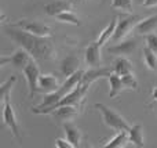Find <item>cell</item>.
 Listing matches in <instances>:
<instances>
[{
    "label": "cell",
    "mask_w": 157,
    "mask_h": 148,
    "mask_svg": "<svg viewBox=\"0 0 157 148\" xmlns=\"http://www.w3.org/2000/svg\"><path fill=\"white\" fill-rule=\"evenodd\" d=\"M4 35L10 38L14 43L19 47L29 51L35 60L37 61H50L54 60L57 55V50L54 46V40L51 36H39L35 33L26 32L18 26H14L13 24L3 28Z\"/></svg>",
    "instance_id": "6da1fadb"
},
{
    "label": "cell",
    "mask_w": 157,
    "mask_h": 148,
    "mask_svg": "<svg viewBox=\"0 0 157 148\" xmlns=\"http://www.w3.org/2000/svg\"><path fill=\"white\" fill-rule=\"evenodd\" d=\"M95 108L101 112L102 119H103V123H105L108 127L116 130V132H121V130H127L128 132V130H130L131 126H130V123H128V121L124 118V116L120 115L119 112H116L113 108L108 107V105L102 104V102L95 104Z\"/></svg>",
    "instance_id": "7a4b0ae2"
},
{
    "label": "cell",
    "mask_w": 157,
    "mask_h": 148,
    "mask_svg": "<svg viewBox=\"0 0 157 148\" xmlns=\"http://www.w3.org/2000/svg\"><path fill=\"white\" fill-rule=\"evenodd\" d=\"M2 100H3V125L11 130L13 136L17 140L21 141V130H19V125L18 121H17L15 111H14V107L11 104L10 94H6L4 97H2Z\"/></svg>",
    "instance_id": "3957f363"
},
{
    "label": "cell",
    "mask_w": 157,
    "mask_h": 148,
    "mask_svg": "<svg viewBox=\"0 0 157 148\" xmlns=\"http://www.w3.org/2000/svg\"><path fill=\"white\" fill-rule=\"evenodd\" d=\"M141 19L142 18L138 15H128V17H124V18L117 19L116 30H114L113 36H112V42L117 43V42L123 40V39L128 35V32L135 29V25L138 24Z\"/></svg>",
    "instance_id": "277c9868"
},
{
    "label": "cell",
    "mask_w": 157,
    "mask_h": 148,
    "mask_svg": "<svg viewBox=\"0 0 157 148\" xmlns=\"http://www.w3.org/2000/svg\"><path fill=\"white\" fill-rule=\"evenodd\" d=\"M37 60L32 58V60L28 62V65L22 69V74H24L25 79L28 83V89H29V97H33V94L36 91H39V78H40V69L39 65L36 62Z\"/></svg>",
    "instance_id": "5b68a950"
},
{
    "label": "cell",
    "mask_w": 157,
    "mask_h": 148,
    "mask_svg": "<svg viewBox=\"0 0 157 148\" xmlns=\"http://www.w3.org/2000/svg\"><path fill=\"white\" fill-rule=\"evenodd\" d=\"M32 58L33 57L29 54V51H26L25 49L21 47V49H18L11 55L2 54V57H0V66H4L7 64H10V65H13L17 69H24Z\"/></svg>",
    "instance_id": "8992f818"
},
{
    "label": "cell",
    "mask_w": 157,
    "mask_h": 148,
    "mask_svg": "<svg viewBox=\"0 0 157 148\" xmlns=\"http://www.w3.org/2000/svg\"><path fill=\"white\" fill-rule=\"evenodd\" d=\"M14 26H18L21 29L26 30V32L35 33V35L39 36H51L52 29L44 22H40L37 19H19V21L14 22Z\"/></svg>",
    "instance_id": "52a82bcc"
},
{
    "label": "cell",
    "mask_w": 157,
    "mask_h": 148,
    "mask_svg": "<svg viewBox=\"0 0 157 148\" xmlns=\"http://www.w3.org/2000/svg\"><path fill=\"white\" fill-rule=\"evenodd\" d=\"M138 47V43L134 38L127 39V40H120L117 43H114L113 46L108 47V53L114 55H119V57H124V55H130Z\"/></svg>",
    "instance_id": "ba28073f"
},
{
    "label": "cell",
    "mask_w": 157,
    "mask_h": 148,
    "mask_svg": "<svg viewBox=\"0 0 157 148\" xmlns=\"http://www.w3.org/2000/svg\"><path fill=\"white\" fill-rule=\"evenodd\" d=\"M78 105H61V107L55 108L50 115H52V118L57 119L59 122H71L73 121L78 114Z\"/></svg>",
    "instance_id": "9c48e42d"
},
{
    "label": "cell",
    "mask_w": 157,
    "mask_h": 148,
    "mask_svg": "<svg viewBox=\"0 0 157 148\" xmlns=\"http://www.w3.org/2000/svg\"><path fill=\"white\" fill-rule=\"evenodd\" d=\"M63 127V133H65V137L73 144L75 148H78L81 147V143H83V132L76 126L73 125L72 122H65L62 125Z\"/></svg>",
    "instance_id": "30bf717a"
},
{
    "label": "cell",
    "mask_w": 157,
    "mask_h": 148,
    "mask_svg": "<svg viewBox=\"0 0 157 148\" xmlns=\"http://www.w3.org/2000/svg\"><path fill=\"white\" fill-rule=\"evenodd\" d=\"M135 30L138 35H150V33H155L157 30V13L153 14L150 17H146V18H142L138 24L135 25Z\"/></svg>",
    "instance_id": "8fae6325"
},
{
    "label": "cell",
    "mask_w": 157,
    "mask_h": 148,
    "mask_svg": "<svg viewBox=\"0 0 157 148\" xmlns=\"http://www.w3.org/2000/svg\"><path fill=\"white\" fill-rule=\"evenodd\" d=\"M59 80L52 74H40L39 78V91L43 93H51V91L59 89Z\"/></svg>",
    "instance_id": "7c38bea8"
},
{
    "label": "cell",
    "mask_w": 157,
    "mask_h": 148,
    "mask_svg": "<svg viewBox=\"0 0 157 148\" xmlns=\"http://www.w3.org/2000/svg\"><path fill=\"white\" fill-rule=\"evenodd\" d=\"M84 60L88 66H99L101 65V46L97 40L92 42L84 51Z\"/></svg>",
    "instance_id": "4fadbf2b"
},
{
    "label": "cell",
    "mask_w": 157,
    "mask_h": 148,
    "mask_svg": "<svg viewBox=\"0 0 157 148\" xmlns=\"http://www.w3.org/2000/svg\"><path fill=\"white\" fill-rule=\"evenodd\" d=\"M72 3L73 2H69V0H51L44 6V13L48 17H55L62 11L71 10Z\"/></svg>",
    "instance_id": "5bb4252c"
},
{
    "label": "cell",
    "mask_w": 157,
    "mask_h": 148,
    "mask_svg": "<svg viewBox=\"0 0 157 148\" xmlns=\"http://www.w3.org/2000/svg\"><path fill=\"white\" fill-rule=\"evenodd\" d=\"M78 65H80V60H78L76 55H68V57H65L61 61L59 71L63 76L68 78V76H71L72 74H75L77 69H80Z\"/></svg>",
    "instance_id": "9a60e30c"
},
{
    "label": "cell",
    "mask_w": 157,
    "mask_h": 148,
    "mask_svg": "<svg viewBox=\"0 0 157 148\" xmlns=\"http://www.w3.org/2000/svg\"><path fill=\"white\" fill-rule=\"evenodd\" d=\"M112 72L113 71H110V69H108V68L92 66V69H88L87 72L84 71V76H83V79H81V82L91 85V83H94L95 80L99 79V78H108Z\"/></svg>",
    "instance_id": "2e32d148"
},
{
    "label": "cell",
    "mask_w": 157,
    "mask_h": 148,
    "mask_svg": "<svg viewBox=\"0 0 157 148\" xmlns=\"http://www.w3.org/2000/svg\"><path fill=\"white\" fill-rule=\"evenodd\" d=\"M109 79V86H110V91H109V97L110 98H114L119 93H121L123 89H125L124 83H123V79L119 74L116 72H112L110 75L108 76Z\"/></svg>",
    "instance_id": "e0dca14e"
},
{
    "label": "cell",
    "mask_w": 157,
    "mask_h": 148,
    "mask_svg": "<svg viewBox=\"0 0 157 148\" xmlns=\"http://www.w3.org/2000/svg\"><path fill=\"white\" fill-rule=\"evenodd\" d=\"M128 137H130V143H132L136 147H144L145 140H144V127L141 125H134L128 130Z\"/></svg>",
    "instance_id": "ac0fdd59"
},
{
    "label": "cell",
    "mask_w": 157,
    "mask_h": 148,
    "mask_svg": "<svg viewBox=\"0 0 157 148\" xmlns=\"http://www.w3.org/2000/svg\"><path fill=\"white\" fill-rule=\"evenodd\" d=\"M127 143H130L128 132L127 130H121V132L117 133L113 138H110L106 144H103V147L105 148H121V147H124Z\"/></svg>",
    "instance_id": "d6986e66"
},
{
    "label": "cell",
    "mask_w": 157,
    "mask_h": 148,
    "mask_svg": "<svg viewBox=\"0 0 157 148\" xmlns=\"http://www.w3.org/2000/svg\"><path fill=\"white\" fill-rule=\"evenodd\" d=\"M113 72L119 74L120 76L121 75H125V74H130V72H134L132 69V62L130 60L124 57H119L114 60L113 62Z\"/></svg>",
    "instance_id": "ffe728a7"
},
{
    "label": "cell",
    "mask_w": 157,
    "mask_h": 148,
    "mask_svg": "<svg viewBox=\"0 0 157 148\" xmlns=\"http://www.w3.org/2000/svg\"><path fill=\"white\" fill-rule=\"evenodd\" d=\"M117 17H114L113 19L110 21V24L108 25V26L105 28V29L102 30V32L99 33V36H98V39H97V43L99 44L101 47L103 46V44L106 43V42H109V40H112V36H113V33H114V30H116V25H117Z\"/></svg>",
    "instance_id": "44dd1931"
},
{
    "label": "cell",
    "mask_w": 157,
    "mask_h": 148,
    "mask_svg": "<svg viewBox=\"0 0 157 148\" xmlns=\"http://www.w3.org/2000/svg\"><path fill=\"white\" fill-rule=\"evenodd\" d=\"M54 18L57 19V21H59V22H65V24L77 25V26H80V25H81V19H80V17H77L72 10L62 11V13H59L58 15H55Z\"/></svg>",
    "instance_id": "7402d4cb"
},
{
    "label": "cell",
    "mask_w": 157,
    "mask_h": 148,
    "mask_svg": "<svg viewBox=\"0 0 157 148\" xmlns=\"http://www.w3.org/2000/svg\"><path fill=\"white\" fill-rule=\"evenodd\" d=\"M144 61L149 69H157V53L149 47H144Z\"/></svg>",
    "instance_id": "603a6c76"
},
{
    "label": "cell",
    "mask_w": 157,
    "mask_h": 148,
    "mask_svg": "<svg viewBox=\"0 0 157 148\" xmlns=\"http://www.w3.org/2000/svg\"><path fill=\"white\" fill-rule=\"evenodd\" d=\"M123 83L127 89H132V90H138V80L135 78V74L134 72H130V74L121 75Z\"/></svg>",
    "instance_id": "cb8c5ba5"
},
{
    "label": "cell",
    "mask_w": 157,
    "mask_h": 148,
    "mask_svg": "<svg viewBox=\"0 0 157 148\" xmlns=\"http://www.w3.org/2000/svg\"><path fill=\"white\" fill-rule=\"evenodd\" d=\"M15 83H17V76H11L6 82H3L2 86H0V97H4L6 94H10L11 89L14 87Z\"/></svg>",
    "instance_id": "d4e9b609"
},
{
    "label": "cell",
    "mask_w": 157,
    "mask_h": 148,
    "mask_svg": "<svg viewBox=\"0 0 157 148\" xmlns=\"http://www.w3.org/2000/svg\"><path fill=\"white\" fill-rule=\"evenodd\" d=\"M132 0H112V7L121 11H131L132 10Z\"/></svg>",
    "instance_id": "484cf974"
},
{
    "label": "cell",
    "mask_w": 157,
    "mask_h": 148,
    "mask_svg": "<svg viewBox=\"0 0 157 148\" xmlns=\"http://www.w3.org/2000/svg\"><path fill=\"white\" fill-rule=\"evenodd\" d=\"M146 46L149 49H152L153 51L157 53V33H150V35H146Z\"/></svg>",
    "instance_id": "4316f807"
},
{
    "label": "cell",
    "mask_w": 157,
    "mask_h": 148,
    "mask_svg": "<svg viewBox=\"0 0 157 148\" xmlns=\"http://www.w3.org/2000/svg\"><path fill=\"white\" fill-rule=\"evenodd\" d=\"M55 147H58V148H75L73 144H72L66 137L65 138H57V140H55Z\"/></svg>",
    "instance_id": "83f0119b"
},
{
    "label": "cell",
    "mask_w": 157,
    "mask_h": 148,
    "mask_svg": "<svg viewBox=\"0 0 157 148\" xmlns=\"http://www.w3.org/2000/svg\"><path fill=\"white\" fill-rule=\"evenodd\" d=\"M144 6H145V7H156V6H157V0H145Z\"/></svg>",
    "instance_id": "f1b7e54d"
},
{
    "label": "cell",
    "mask_w": 157,
    "mask_h": 148,
    "mask_svg": "<svg viewBox=\"0 0 157 148\" xmlns=\"http://www.w3.org/2000/svg\"><path fill=\"white\" fill-rule=\"evenodd\" d=\"M152 98L153 100H156L157 98V85L153 87V91H152Z\"/></svg>",
    "instance_id": "f546056e"
},
{
    "label": "cell",
    "mask_w": 157,
    "mask_h": 148,
    "mask_svg": "<svg viewBox=\"0 0 157 148\" xmlns=\"http://www.w3.org/2000/svg\"><path fill=\"white\" fill-rule=\"evenodd\" d=\"M149 107H150V108H155V110H157V98H156V100H153V102H152V104H149Z\"/></svg>",
    "instance_id": "4dcf8cb0"
},
{
    "label": "cell",
    "mask_w": 157,
    "mask_h": 148,
    "mask_svg": "<svg viewBox=\"0 0 157 148\" xmlns=\"http://www.w3.org/2000/svg\"><path fill=\"white\" fill-rule=\"evenodd\" d=\"M132 2L135 3V4H144L145 0H132Z\"/></svg>",
    "instance_id": "1f68e13d"
},
{
    "label": "cell",
    "mask_w": 157,
    "mask_h": 148,
    "mask_svg": "<svg viewBox=\"0 0 157 148\" xmlns=\"http://www.w3.org/2000/svg\"><path fill=\"white\" fill-rule=\"evenodd\" d=\"M73 3H76V4H78V3H83V2H86V0H72Z\"/></svg>",
    "instance_id": "d6a6232c"
}]
</instances>
